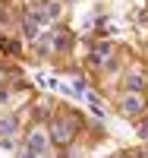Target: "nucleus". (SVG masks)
Masks as SVG:
<instances>
[{"label": "nucleus", "instance_id": "1", "mask_svg": "<svg viewBox=\"0 0 148 158\" xmlns=\"http://www.w3.org/2000/svg\"><path fill=\"white\" fill-rule=\"evenodd\" d=\"M85 127H88L85 114L73 111L70 104H57V111H54L50 120H47V133H50V142L57 149H66V146H73V142L82 136Z\"/></svg>", "mask_w": 148, "mask_h": 158}, {"label": "nucleus", "instance_id": "2", "mask_svg": "<svg viewBox=\"0 0 148 158\" xmlns=\"http://www.w3.org/2000/svg\"><path fill=\"white\" fill-rule=\"evenodd\" d=\"M117 92H145L148 95V63L139 57H129L117 76Z\"/></svg>", "mask_w": 148, "mask_h": 158}, {"label": "nucleus", "instance_id": "3", "mask_svg": "<svg viewBox=\"0 0 148 158\" xmlns=\"http://www.w3.org/2000/svg\"><path fill=\"white\" fill-rule=\"evenodd\" d=\"M25 13L41 22V29H54V25H63L66 0H29V3H25Z\"/></svg>", "mask_w": 148, "mask_h": 158}, {"label": "nucleus", "instance_id": "4", "mask_svg": "<svg viewBox=\"0 0 148 158\" xmlns=\"http://www.w3.org/2000/svg\"><path fill=\"white\" fill-rule=\"evenodd\" d=\"M114 104L117 114L126 120H142L148 114V95L145 92H114Z\"/></svg>", "mask_w": 148, "mask_h": 158}, {"label": "nucleus", "instance_id": "5", "mask_svg": "<svg viewBox=\"0 0 148 158\" xmlns=\"http://www.w3.org/2000/svg\"><path fill=\"white\" fill-rule=\"evenodd\" d=\"M22 146L29 149L32 155H44V152H50L54 142H50V133H47V123L32 120L29 127H25V133H22Z\"/></svg>", "mask_w": 148, "mask_h": 158}]
</instances>
